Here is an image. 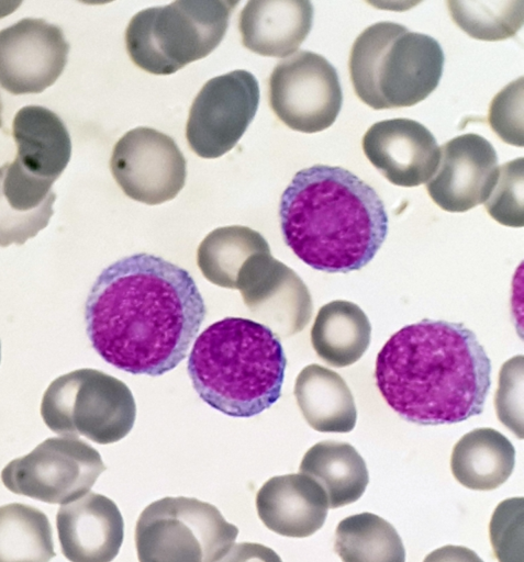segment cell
<instances>
[{
	"instance_id": "obj_1",
	"label": "cell",
	"mask_w": 524,
	"mask_h": 562,
	"mask_svg": "<svg viewBox=\"0 0 524 562\" xmlns=\"http://www.w3.org/2000/svg\"><path fill=\"white\" fill-rule=\"evenodd\" d=\"M205 313L186 269L141 252L99 274L85 319L89 340L104 361L132 374L156 376L186 358Z\"/></svg>"
},
{
	"instance_id": "obj_2",
	"label": "cell",
	"mask_w": 524,
	"mask_h": 562,
	"mask_svg": "<svg viewBox=\"0 0 524 562\" xmlns=\"http://www.w3.org/2000/svg\"><path fill=\"white\" fill-rule=\"evenodd\" d=\"M375 378L387 404L406 422L456 424L482 413L491 361L464 324L425 318L388 339Z\"/></svg>"
},
{
	"instance_id": "obj_3",
	"label": "cell",
	"mask_w": 524,
	"mask_h": 562,
	"mask_svg": "<svg viewBox=\"0 0 524 562\" xmlns=\"http://www.w3.org/2000/svg\"><path fill=\"white\" fill-rule=\"evenodd\" d=\"M283 240L315 270L347 273L368 265L388 234L372 187L349 170L314 165L298 171L279 204Z\"/></svg>"
},
{
	"instance_id": "obj_4",
	"label": "cell",
	"mask_w": 524,
	"mask_h": 562,
	"mask_svg": "<svg viewBox=\"0 0 524 562\" xmlns=\"http://www.w3.org/2000/svg\"><path fill=\"white\" fill-rule=\"evenodd\" d=\"M286 366L279 337L267 326L226 317L196 338L188 373L211 407L232 417H252L279 400Z\"/></svg>"
},
{
	"instance_id": "obj_5",
	"label": "cell",
	"mask_w": 524,
	"mask_h": 562,
	"mask_svg": "<svg viewBox=\"0 0 524 562\" xmlns=\"http://www.w3.org/2000/svg\"><path fill=\"white\" fill-rule=\"evenodd\" d=\"M441 44L394 22H378L355 40L349 74L357 97L374 110L412 106L438 86L444 68Z\"/></svg>"
},
{
	"instance_id": "obj_6",
	"label": "cell",
	"mask_w": 524,
	"mask_h": 562,
	"mask_svg": "<svg viewBox=\"0 0 524 562\" xmlns=\"http://www.w3.org/2000/svg\"><path fill=\"white\" fill-rule=\"evenodd\" d=\"M237 4L227 0H178L142 10L125 31L127 54L147 72L174 74L216 48Z\"/></svg>"
},
{
	"instance_id": "obj_7",
	"label": "cell",
	"mask_w": 524,
	"mask_h": 562,
	"mask_svg": "<svg viewBox=\"0 0 524 562\" xmlns=\"http://www.w3.org/2000/svg\"><path fill=\"white\" fill-rule=\"evenodd\" d=\"M41 415L46 426L64 437L85 436L113 443L132 429L136 405L121 380L96 369H79L54 380L45 391Z\"/></svg>"
},
{
	"instance_id": "obj_8",
	"label": "cell",
	"mask_w": 524,
	"mask_h": 562,
	"mask_svg": "<svg viewBox=\"0 0 524 562\" xmlns=\"http://www.w3.org/2000/svg\"><path fill=\"white\" fill-rule=\"evenodd\" d=\"M237 535L214 505L168 496L141 513L135 547L140 562H216Z\"/></svg>"
},
{
	"instance_id": "obj_9",
	"label": "cell",
	"mask_w": 524,
	"mask_h": 562,
	"mask_svg": "<svg viewBox=\"0 0 524 562\" xmlns=\"http://www.w3.org/2000/svg\"><path fill=\"white\" fill-rule=\"evenodd\" d=\"M105 470L100 453L74 437L48 438L29 454L10 461L1 472L14 494L65 505L88 492Z\"/></svg>"
},
{
	"instance_id": "obj_10",
	"label": "cell",
	"mask_w": 524,
	"mask_h": 562,
	"mask_svg": "<svg viewBox=\"0 0 524 562\" xmlns=\"http://www.w3.org/2000/svg\"><path fill=\"white\" fill-rule=\"evenodd\" d=\"M269 103L291 130L316 133L330 127L343 103L334 66L322 55L299 50L281 60L269 78Z\"/></svg>"
},
{
	"instance_id": "obj_11",
	"label": "cell",
	"mask_w": 524,
	"mask_h": 562,
	"mask_svg": "<svg viewBox=\"0 0 524 562\" xmlns=\"http://www.w3.org/2000/svg\"><path fill=\"white\" fill-rule=\"evenodd\" d=\"M259 103L254 75L234 70L210 79L194 98L189 111L186 137L202 158H218L230 151L253 121Z\"/></svg>"
},
{
	"instance_id": "obj_12",
	"label": "cell",
	"mask_w": 524,
	"mask_h": 562,
	"mask_svg": "<svg viewBox=\"0 0 524 562\" xmlns=\"http://www.w3.org/2000/svg\"><path fill=\"white\" fill-rule=\"evenodd\" d=\"M110 168L129 198L149 205L172 200L187 176L186 159L175 140L144 126L126 132L116 142Z\"/></svg>"
},
{
	"instance_id": "obj_13",
	"label": "cell",
	"mask_w": 524,
	"mask_h": 562,
	"mask_svg": "<svg viewBox=\"0 0 524 562\" xmlns=\"http://www.w3.org/2000/svg\"><path fill=\"white\" fill-rule=\"evenodd\" d=\"M69 44L57 25L23 19L0 31V86L13 94L40 93L62 75Z\"/></svg>"
},
{
	"instance_id": "obj_14",
	"label": "cell",
	"mask_w": 524,
	"mask_h": 562,
	"mask_svg": "<svg viewBox=\"0 0 524 562\" xmlns=\"http://www.w3.org/2000/svg\"><path fill=\"white\" fill-rule=\"evenodd\" d=\"M236 289L250 313L278 337L301 331L311 319L313 305L306 285L270 251L246 261Z\"/></svg>"
},
{
	"instance_id": "obj_15",
	"label": "cell",
	"mask_w": 524,
	"mask_h": 562,
	"mask_svg": "<svg viewBox=\"0 0 524 562\" xmlns=\"http://www.w3.org/2000/svg\"><path fill=\"white\" fill-rule=\"evenodd\" d=\"M498 175V155L490 142L478 134H464L439 147L426 190L444 211L466 212L487 201Z\"/></svg>"
},
{
	"instance_id": "obj_16",
	"label": "cell",
	"mask_w": 524,
	"mask_h": 562,
	"mask_svg": "<svg viewBox=\"0 0 524 562\" xmlns=\"http://www.w3.org/2000/svg\"><path fill=\"white\" fill-rule=\"evenodd\" d=\"M363 149L374 167L400 187L427 182L439 159V146L433 134L411 119L375 123L363 137Z\"/></svg>"
},
{
	"instance_id": "obj_17",
	"label": "cell",
	"mask_w": 524,
	"mask_h": 562,
	"mask_svg": "<svg viewBox=\"0 0 524 562\" xmlns=\"http://www.w3.org/2000/svg\"><path fill=\"white\" fill-rule=\"evenodd\" d=\"M56 527L62 552L70 562H111L124 538V521L116 504L92 492L62 505Z\"/></svg>"
},
{
	"instance_id": "obj_18",
	"label": "cell",
	"mask_w": 524,
	"mask_h": 562,
	"mask_svg": "<svg viewBox=\"0 0 524 562\" xmlns=\"http://www.w3.org/2000/svg\"><path fill=\"white\" fill-rule=\"evenodd\" d=\"M327 508L322 487L302 473L274 476L256 495V509L263 524L286 537L312 536L324 525Z\"/></svg>"
},
{
	"instance_id": "obj_19",
	"label": "cell",
	"mask_w": 524,
	"mask_h": 562,
	"mask_svg": "<svg viewBox=\"0 0 524 562\" xmlns=\"http://www.w3.org/2000/svg\"><path fill=\"white\" fill-rule=\"evenodd\" d=\"M313 12L305 0L248 1L238 20L242 43L261 56H289L309 35Z\"/></svg>"
},
{
	"instance_id": "obj_20",
	"label": "cell",
	"mask_w": 524,
	"mask_h": 562,
	"mask_svg": "<svg viewBox=\"0 0 524 562\" xmlns=\"http://www.w3.org/2000/svg\"><path fill=\"white\" fill-rule=\"evenodd\" d=\"M52 186L15 160L0 167V247L23 245L48 225L56 199Z\"/></svg>"
},
{
	"instance_id": "obj_21",
	"label": "cell",
	"mask_w": 524,
	"mask_h": 562,
	"mask_svg": "<svg viewBox=\"0 0 524 562\" xmlns=\"http://www.w3.org/2000/svg\"><path fill=\"white\" fill-rule=\"evenodd\" d=\"M18 161L26 171L54 182L67 167L71 155V140L67 127L53 111L27 105L20 109L13 120Z\"/></svg>"
},
{
	"instance_id": "obj_22",
	"label": "cell",
	"mask_w": 524,
	"mask_h": 562,
	"mask_svg": "<svg viewBox=\"0 0 524 562\" xmlns=\"http://www.w3.org/2000/svg\"><path fill=\"white\" fill-rule=\"evenodd\" d=\"M294 396L306 423L321 432H349L357 419L354 396L335 371L313 363L301 370Z\"/></svg>"
},
{
	"instance_id": "obj_23",
	"label": "cell",
	"mask_w": 524,
	"mask_h": 562,
	"mask_svg": "<svg viewBox=\"0 0 524 562\" xmlns=\"http://www.w3.org/2000/svg\"><path fill=\"white\" fill-rule=\"evenodd\" d=\"M515 449L511 441L492 428H477L464 435L453 448L450 469L464 486L491 491L512 474Z\"/></svg>"
},
{
	"instance_id": "obj_24",
	"label": "cell",
	"mask_w": 524,
	"mask_h": 562,
	"mask_svg": "<svg viewBox=\"0 0 524 562\" xmlns=\"http://www.w3.org/2000/svg\"><path fill=\"white\" fill-rule=\"evenodd\" d=\"M299 469L322 487L330 508L356 502L369 482L365 460L347 442L325 440L315 443L303 456Z\"/></svg>"
},
{
	"instance_id": "obj_25",
	"label": "cell",
	"mask_w": 524,
	"mask_h": 562,
	"mask_svg": "<svg viewBox=\"0 0 524 562\" xmlns=\"http://www.w3.org/2000/svg\"><path fill=\"white\" fill-rule=\"evenodd\" d=\"M371 326L355 303L336 300L323 305L311 328V344L316 355L335 368L358 361L370 344Z\"/></svg>"
},
{
	"instance_id": "obj_26",
	"label": "cell",
	"mask_w": 524,
	"mask_h": 562,
	"mask_svg": "<svg viewBox=\"0 0 524 562\" xmlns=\"http://www.w3.org/2000/svg\"><path fill=\"white\" fill-rule=\"evenodd\" d=\"M270 251L264 236L246 226L219 227L209 233L198 247L197 265L211 283L236 289L244 265L253 256Z\"/></svg>"
},
{
	"instance_id": "obj_27",
	"label": "cell",
	"mask_w": 524,
	"mask_h": 562,
	"mask_svg": "<svg viewBox=\"0 0 524 562\" xmlns=\"http://www.w3.org/2000/svg\"><path fill=\"white\" fill-rule=\"evenodd\" d=\"M55 555L43 512L21 503L0 506V562H49Z\"/></svg>"
},
{
	"instance_id": "obj_28",
	"label": "cell",
	"mask_w": 524,
	"mask_h": 562,
	"mask_svg": "<svg viewBox=\"0 0 524 562\" xmlns=\"http://www.w3.org/2000/svg\"><path fill=\"white\" fill-rule=\"evenodd\" d=\"M334 549L343 562H405V550L394 527L371 513L339 521Z\"/></svg>"
},
{
	"instance_id": "obj_29",
	"label": "cell",
	"mask_w": 524,
	"mask_h": 562,
	"mask_svg": "<svg viewBox=\"0 0 524 562\" xmlns=\"http://www.w3.org/2000/svg\"><path fill=\"white\" fill-rule=\"evenodd\" d=\"M447 5L453 21L476 40H506L523 24V1H448Z\"/></svg>"
},
{
	"instance_id": "obj_30",
	"label": "cell",
	"mask_w": 524,
	"mask_h": 562,
	"mask_svg": "<svg viewBox=\"0 0 524 562\" xmlns=\"http://www.w3.org/2000/svg\"><path fill=\"white\" fill-rule=\"evenodd\" d=\"M523 157L499 167L493 189L483 203L489 215L505 226L522 227L523 217Z\"/></svg>"
},
{
	"instance_id": "obj_31",
	"label": "cell",
	"mask_w": 524,
	"mask_h": 562,
	"mask_svg": "<svg viewBox=\"0 0 524 562\" xmlns=\"http://www.w3.org/2000/svg\"><path fill=\"white\" fill-rule=\"evenodd\" d=\"M523 501H502L492 514L489 533L499 562H523Z\"/></svg>"
},
{
	"instance_id": "obj_32",
	"label": "cell",
	"mask_w": 524,
	"mask_h": 562,
	"mask_svg": "<svg viewBox=\"0 0 524 562\" xmlns=\"http://www.w3.org/2000/svg\"><path fill=\"white\" fill-rule=\"evenodd\" d=\"M488 120L501 139L523 146V77L508 85L493 98Z\"/></svg>"
},
{
	"instance_id": "obj_33",
	"label": "cell",
	"mask_w": 524,
	"mask_h": 562,
	"mask_svg": "<svg viewBox=\"0 0 524 562\" xmlns=\"http://www.w3.org/2000/svg\"><path fill=\"white\" fill-rule=\"evenodd\" d=\"M498 417L519 438H523V356L508 360L500 371L495 393Z\"/></svg>"
},
{
	"instance_id": "obj_34",
	"label": "cell",
	"mask_w": 524,
	"mask_h": 562,
	"mask_svg": "<svg viewBox=\"0 0 524 562\" xmlns=\"http://www.w3.org/2000/svg\"><path fill=\"white\" fill-rule=\"evenodd\" d=\"M216 562H282V560L272 549L264 544L242 542L231 546Z\"/></svg>"
},
{
	"instance_id": "obj_35",
	"label": "cell",
	"mask_w": 524,
	"mask_h": 562,
	"mask_svg": "<svg viewBox=\"0 0 524 562\" xmlns=\"http://www.w3.org/2000/svg\"><path fill=\"white\" fill-rule=\"evenodd\" d=\"M423 562H483V560L471 549L448 544L428 553Z\"/></svg>"
},
{
	"instance_id": "obj_36",
	"label": "cell",
	"mask_w": 524,
	"mask_h": 562,
	"mask_svg": "<svg viewBox=\"0 0 524 562\" xmlns=\"http://www.w3.org/2000/svg\"><path fill=\"white\" fill-rule=\"evenodd\" d=\"M1 114H2V102L0 100V126L2 124V117H1Z\"/></svg>"
},
{
	"instance_id": "obj_37",
	"label": "cell",
	"mask_w": 524,
	"mask_h": 562,
	"mask_svg": "<svg viewBox=\"0 0 524 562\" xmlns=\"http://www.w3.org/2000/svg\"><path fill=\"white\" fill-rule=\"evenodd\" d=\"M0 358H1V346H0Z\"/></svg>"
}]
</instances>
